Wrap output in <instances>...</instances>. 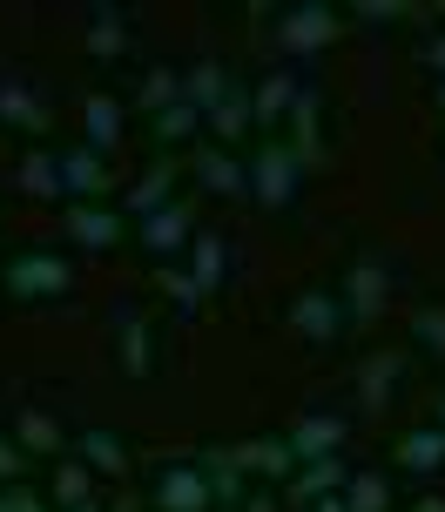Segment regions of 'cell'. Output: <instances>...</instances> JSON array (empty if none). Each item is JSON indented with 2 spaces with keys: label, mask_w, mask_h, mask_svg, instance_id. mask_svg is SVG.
<instances>
[{
  "label": "cell",
  "mask_w": 445,
  "mask_h": 512,
  "mask_svg": "<svg viewBox=\"0 0 445 512\" xmlns=\"http://www.w3.org/2000/svg\"><path fill=\"white\" fill-rule=\"evenodd\" d=\"M277 54L284 61H317V54H331L338 48V34H344V14L331 7V0H297V7H284L277 14Z\"/></svg>",
  "instance_id": "6da1fadb"
},
{
  "label": "cell",
  "mask_w": 445,
  "mask_h": 512,
  "mask_svg": "<svg viewBox=\"0 0 445 512\" xmlns=\"http://www.w3.org/2000/svg\"><path fill=\"white\" fill-rule=\"evenodd\" d=\"M297 182H304V162H297V149H290L284 135H263L257 155H250V203L277 216V209L297 203Z\"/></svg>",
  "instance_id": "7a4b0ae2"
},
{
  "label": "cell",
  "mask_w": 445,
  "mask_h": 512,
  "mask_svg": "<svg viewBox=\"0 0 445 512\" xmlns=\"http://www.w3.org/2000/svg\"><path fill=\"white\" fill-rule=\"evenodd\" d=\"M0 290H7L14 304H54V297L75 290V270H68L54 250H21V256L0 263Z\"/></svg>",
  "instance_id": "3957f363"
},
{
  "label": "cell",
  "mask_w": 445,
  "mask_h": 512,
  "mask_svg": "<svg viewBox=\"0 0 445 512\" xmlns=\"http://www.w3.org/2000/svg\"><path fill=\"white\" fill-rule=\"evenodd\" d=\"M392 263L385 256H351V270L338 283V304H344V324H378L392 310Z\"/></svg>",
  "instance_id": "277c9868"
},
{
  "label": "cell",
  "mask_w": 445,
  "mask_h": 512,
  "mask_svg": "<svg viewBox=\"0 0 445 512\" xmlns=\"http://www.w3.org/2000/svg\"><path fill=\"white\" fill-rule=\"evenodd\" d=\"M149 506H156V512H216V492H210V479H203L196 452L156 465V479H149Z\"/></svg>",
  "instance_id": "5b68a950"
},
{
  "label": "cell",
  "mask_w": 445,
  "mask_h": 512,
  "mask_svg": "<svg viewBox=\"0 0 445 512\" xmlns=\"http://www.w3.org/2000/svg\"><path fill=\"white\" fill-rule=\"evenodd\" d=\"M284 324L290 337H304V344H317V351H331L344 337V304H338V290H324V283H311V290H297L284 310Z\"/></svg>",
  "instance_id": "8992f818"
},
{
  "label": "cell",
  "mask_w": 445,
  "mask_h": 512,
  "mask_svg": "<svg viewBox=\"0 0 445 512\" xmlns=\"http://www.w3.org/2000/svg\"><path fill=\"white\" fill-rule=\"evenodd\" d=\"M61 236L102 256V250H115V243L129 236V216H122L115 203H61Z\"/></svg>",
  "instance_id": "52a82bcc"
},
{
  "label": "cell",
  "mask_w": 445,
  "mask_h": 512,
  "mask_svg": "<svg viewBox=\"0 0 445 512\" xmlns=\"http://www.w3.org/2000/svg\"><path fill=\"white\" fill-rule=\"evenodd\" d=\"M48 95L34 88L27 75H14V68H0V128L7 135H48Z\"/></svg>",
  "instance_id": "ba28073f"
},
{
  "label": "cell",
  "mask_w": 445,
  "mask_h": 512,
  "mask_svg": "<svg viewBox=\"0 0 445 512\" xmlns=\"http://www.w3.org/2000/svg\"><path fill=\"white\" fill-rule=\"evenodd\" d=\"M189 236H196V203H169V209H156L149 223H135V243L156 256V263H176V256L189 250Z\"/></svg>",
  "instance_id": "9c48e42d"
},
{
  "label": "cell",
  "mask_w": 445,
  "mask_h": 512,
  "mask_svg": "<svg viewBox=\"0 0 445 512\" xmlns=\"http://www.w3.org/2000/svg\"><path fill=\"white\" fill-rule=\"evenodd\" d=\"M297 95H304V75H290V68H270L263 81H250V128L277 135L290 122V102Z\"/></svg>",
  "instance_id": "30bf717a"
},
{
  "label": "cell",
  "mask_w": 445,
  "mask_h": 512,
  "mask_svg": "<svg viewBox=\"0 0 445 512\" xmlns=\"http://www.w3.org/2000/svg\"><path fill=\"white\" fill-rule=\"evenodd\" d=\"M108 189H115V176H108V155H95L88 142L61 149V196H68V203H102Z\"/></svg>",
  "instance_id": "8fae6325"
},
{
  "label": "cell",
  "mask_w": 445,
  "mask_h": 512,
  "mask_svg": "<svg viewBox=\"0 0 445 512\" xmlns=\"http://www.w3.org/2000/svg\"><path fill=\"white\" fill-rule=\"evenodd\" d=\"M189 169H196V182H203L210 196H223V203H250V162H236L230 149L203 142V149L189 155Z\"/></svg>",
  "instance_id": "7c38bea8"
},
{
  "label": "cell",
  "mask_w": 445,
  "mask_h": 512,
  "mask_svg": "<svg viewBox=\"0 0 445 512\" xmlns=\"http://www.w3.org/2000/svg\"><path fill=\"white\" fill-rule=\"evenodd\" d=\"M284 445H290V459H297V465L331 459V452H344V418H338V411H304V418L284 432Z\"/></svg>",
  "instance_id": "4fadbf2b"
},
{
  "label": "cell",
  "mask_w": 445,
  "mask_h": 512,
  "mask_svg": "<svg viewBox=\"0 0 445 512\" xmlns=\"http://www.w3.org/2000/svg\"><path fill=\"white\" fill-rule=\"evenodd\" d=\"M392 459H398V472H412V479H439L445 472V425H412V432H398Z\"/></svg>",
  "instance_id": "5bb4252c"
},
{
  "label": "cell",
  "mask_w": 445,
  "mask_h": 512,
  "mask_svg": "<svg viewBox=\"0 0 445 512\" xmlns=\"http://www.w3.org/2000/svg\"><path fill=\"white\" fill-rule=\"evenodd\" d=\"M115 337H122V344H115V351H122V378H149V371H156V331H149V317H142V310L135 304H122L115 310Z\"/></svg>",
  "instance_id": "9a60e30c"
},
{
  "label": "cell",
  "mask_w": 445,
  "mask_h": 512,
  "mask_svg": "<svg viewBox=\"0 0 445 512\" xmlns=\"http://www.w3.org/2000/svg\"><path fill=\"white\" fill-rule=\"evenodd\" d=\"M290 149H297V162L304 169H317L324 162V95H317L311 81H304V95L290 102V135H284Z\"/></svg>",
  "instance_id": "2e32d148"
},
{
  "label": "cell",
  "mask_w": 445,
  "mask_h": 512,
  "mask_svg": "<svg viewBox=\"0 0 445 512\" xmlns=\"http://www.w3.org/2000/svg\"><path fill=\"white\" fill-rule=\"evenodd\" d=\"M169 189H176V155H156V162H149V169L129 182L122 216H129V223H149L156 209H169Z\"/></svg>",
  "instance_id": "e0dca14e"
},
{
  "label": "cell",
  "mask_w": 445,
  "mask_h": 512,
  "mask_svg": "<svg viewBox=\"0 0 445 512\" xmlns=\"http://www.w3.org/2000/svg\"><path fill=\"white\" fill-rule=\"evenodd\" d=\"M122 128H129V115L115 95H81V142L95 155H122Z\"/></svg>",
  "instance_id": "ac0fdd59"
},
{
  "label": "cell",
  "mask_w": 445,
  "mask_h": 512,
  "mask_svg": "<svg viewBox=\"0 0 445 512\" xmlns=\"http://www.w3.org/2000/svg\"><path fill=\"white\" fill-rule=\"evenodd\" d=\"M14 189H21L27 203H68V196H61V149H41V142H34V149L14 162Z\"/></svg>",
  "instance_id": "d6986e66"
},
{
  "label": "cell",
  "mask_w": 445,
  "mask_h": 512,
  "mask_svg": "<svg viewBox=\"0 0 445 512\" xmlns=\"http://www.w3.org/2000/svg\"><path fill=\"white\" fill-rule=\"evenodd\" d=\"M398 378H405V351H371V358L358 364V405H365L371 418H385Z\"/></svg>",
  "instance_id": "ffe728a7"
},
{
  "label": "cell",
  "mask_w": 445,
  "mask_h": 512,
  "mask_svg": "<svg viewBox=\"0 0 445 512\" xmlns=\"http://www.w3.org/2000/svg\"><path fill=\"white\" fill-rule=\"evenodd\" d=\"M351 486V459L344 452H331V459H311L290 472V506H311V499H324V492H344Z\"/></svg>",
  "instance_id": "44dd1931"
},
{
  "label": "cell",
  "mask_w": 445,
  "mask_h": 512,
  "mask_svg": "<svg viewBox=\"0 0 445 512\" xmlns=\"http://www.w3.org/2000/svg\"><path fill=\"white\" fill-rule=\"evenodd\" d=\"M75 459L88 465V472H108V479H122V472H129V438L122 432H108V425H88V432L75 438Z\"/></svg>",
  "instance_id": "7402d4cb"
},
{
  "label": "cell",
  "mask_w": 445,
  "mask_h": 512,
  "mask_svg": "<svg viewBox=\"0 0 445 512\" xmlns=\"http://www.w3.org/2000/svg\"><path fill=\"white\" fill-rule=\"evenodd\" d=\"M230 459H236L243 479H250V472H257V479H290V472H297L284 438H243V445H230Z\"/></svg>",
  "instance_id": "603a6c76"
},
{
  "label": "cell",
  "mask_w": 445,
  "mask_h": 512,
  "mask_svg": "<svg viewBox=\"0 0 445 512\" xmlns=\"http://www.w3.org/2000/svg\"><path fill=\"white\" fill-rule=\"evenodd\" d=\"M196 465H203V479H210V492H216V512H243V472H236V459H230V445H203L196 452Z\"/></svg>",
  "instance_id": "cb8c5ba5"
},
{
  "label": "cell",
  "mask_w": 445,
  "mask_h": 512,
  "mask_svg": "<svg viewBox=\"0 0 445 512\" xmlns=\"http://www.w3.org/2000/svg\"><path fill=\"white\" fill-rule=\"evenodd\" d=\"M7 438L21 445L27 459H68V452H61V425H54L41 405H21V411H14V432H7Z\"/></svg>",
  "instance_id": "d4e9b609"
},
{
  "label": "cell",
  "mask_w": 445,
  "mask_h": 512,
  "mask_svg": "<svg viewBox=\"0 0 445 512\" xmlns=\"http://www.w3.org/2000/svg\"><path fill=\"white\" fill-rule=\"evenodd\" d=\"M183 256H189V277H196V290H203V297H216V290H223V277H230V250H223V236L196 230Z\"/></svg>",
  "instance_id": "484cf974"
},
{
  "label": "cell",
  "mask_w": 445,
  "mask_h": 512,
  "mask_svg": "<svg viewBox=\"0 0 445 512\" xmlns=\"http://www.w3.org/2000/svg\"><path fill=\"white\" fill-rule=\"evenodd\" d=\"M210 122V135H216V149H230V142H243L250 135V81H230V95L203 115Z\"/></svg>",
  "instance_id": "4316f807"
},
{
  "label": "cell",
  "mask_w": 445,
  "mask_h": 512,
  "mask_svg": "<svg viewBox=\"0 0 445 512\" xmlns=\"http://www.w3.org/2000/svg\"><path fill=\"white\" fill-rule=\"evenodd\" d=\"M230 68H223V61H196V68H183V102L196 108V115H210L216 102H223V95H230Z\"/></svg>",
  "instance_id": "83f0119b"
},
{
  "label": "cell",
  "mask_w": 445,
  "mask_h": 512,
  "mask_svg": "<svg viewBox=\"0 0 445 512\" xmlns=\"http://www.w3.org/2000/svg\"><path fill=\"white\" fill-rule=\"evenodd\" d=\"M129 54V21L115 14V7H95V21H88V61H122Z\"/></svg>",
  "instance_id": "f1b7e54d"
},
{
  "label": "cell",
  "mask_w": 445,
  "mask_h": 512,
  "mask_svg": "<svg viewBox=\"0 0 445 512\" xmlns=\"http://www.w3.org/2000/svg\"><path fill=\"white\" fill-rule=\"evenodd\" d=\"M176 102H183V75H176V68H149V75H142V88H135V108L156 122L162 108H176Z\"/></svg>",
  "instance_id": "f546056e"
},
{
  "label": "cell",
  "mask_w": 445,
  "mask_h": 512,
  "mask_svg": "<svg viewBox=\"0 0 445 512\" xmlns=\"http://www.w3.org/2000/svg\"><path fill=\"white\" fill-rule=\"evenodd\" d=\"M344 512H392V479H385V472H351Z\"/></svg>",
  "instance_id": "4dcf8cb0"
},
{
  "label": "cell",
  "mask_w": 445,
  "mask_h": 512,
  "mask_svg": "<svg viewBox=\"0 0 445 512\" xmlns=\"http://www.w3.org/2000/svg\"><path fill=\"white\" fill-rule=\"evenodd\" d=\"M88 486H95V472H88V465L68 452V459L54 465V486H48V492H54V506L68 512V506H88Z\"/></svg>",
  "instance_id": "1f68e13d"
},
{
  "label": "cell",
  "mask_w": 445,
  "mask_h": 512,
  "mask_svg": "<svg viewBox=\"0 0 445 512\" xmlns=\"http://www.w3.org/2000/svg\"><path fill=\"white\" fill-rule=\"evenodd\" d=\"M196 128H203V115L189 102H176V108H162L156 115V149L169 155V149H183V142H196Z\"/></svg>",
  "instance_id": "d6a6232c"
},
{
  "label": "cell",
  "mask_w": 445,
  "mask_h": 512,
  "mask_svg": "<svg viewBox=\"0 0 445 512\" xmlns=\"http://www.w3.org/2000/svg\"><path fill=\"white\" fill-rule=\"evenodd\" d=\"M156 290L183 310V317H196V310H203V290H196V277H189L183 263H156Z\"/></svg>",
  "instance_id": "836d02e7"
},
{
  "label": "cell",
  "mask_w": 445,
  "mask_h": 512,
  "mask_svg": "<svg viewBox=\"0 0 445 512\" xmlns=\"http://www.w3.org/2000/svg\"><path fill=\"white\" fill-rule=\"evenodd\" d=\"M412 344L445 364V304H419L412 310Z\"/></svg>",
  "instance_id": "e575fe53"
},
{
  "label": "cell",
  "mask_w": 445,
  "mask_h": 512,
  "mask_svg": "<svg viewBox=\"0 0 445 512\" xmlns=\"http://www.w3.org/2000/svg\"><path fill=\"white\" fill-rule=\"evenodd\" d=\"M351 14H358V21H419L425 7H412V0H358Z\"/></svg>",
  "instance_id": "d590c367"
},
{
  "label": "cell",
  "mask_w": 445,
  "mask_h": 512,
  "mask_svg": "<svg viewBox=\"0 0 445 512\" xmlns=\"http://www.w3.org/2000/svg\"><path fill=\"white\" fill-rule=\"evenodd\" d=\"M21 479H27V452L0 432V486H21Z\"/></svg>",
  "instance_id": "8d00e7d4"
},
{
  "label": "cell",
  "mask_w": 445,
  "mask_h": 512,
  "mask_svg": "<svg viewBox=\"0 0 445 512\" xmlns=\"http://www.w3.org/2000/svg\"><path fill=\"white\" fill-rule=\"evenodd\" d=\"M0 512H48L27 486H0Z\"/></svg>",
  "instance_id": "74e56055"
},
{
  "label": "cell",
  "mask_w": 445,
  "mask_h": 512,
  "mask_svg": "<svg viewBox=\"0 0 445 512\" xmlns=\"http://www.w3.org/2000/svg\"><path fill=\"white\" fill-rule=\"evenodd\" d=\"M419 61H425V68H432V75L445 81V34H432V41H425V48H419Z\"/></svg>",
  "instance_id": "f35d334b"
},
{
  "label": "cell",
  "mask_w": 445,
  "mask_h": 512,
  "mask_svg": "<svg viewBox=\"0 0 445 512\" xmlns=\"http://www.w3.org/2000/svg\"><path fill=\"white\" fill-rule=\"evenodd\" d=\"M304 512H344V492H324V499H311Z\"/></svg>",
  "instance_id": "ab89813d"
},
{
  "label": "cell",
  "mask_w": 445,
  "mask_h": 512,
  "mask_svg": "<svg viewBox=\"0 0 445 512\" xmlns=\"http://www.w3.org/2000/svg\"><path fill=\"white\" fill-rule=\"evenodd\" d=\"M243 512H277V499H270V492H257V499H243Z\"/></svg>",
  "instance_id": "60d3db41"
},
{
  "label": "cell",
  "mask_w": 445,
  "mask_h": 512,
  "mask_svg": "<svg viewBox=\"0 0 445 512\" xmlns=\"http://www.w3.org/2000/svg\"><path fill=\"white\" fill-rule=\"evenodd\" d=\"M412 512H445V499H439V492H432V499H419V506H412Z\"/></svg>",
  "instance_id": "b9f144b4"
},
{
  "label": "cell",
  "mask_w": 445,
  "mask_h": 512,
  "mask_svg": "<svg viewBox=\"0 0 445 512\" xmlns=\"http://www.w3.org/2000/svg\"><path fill=\"white\" fill-rule=\"evenodd\" d=\"M68 512H102V506H95V499H88V506H68Z\"/></svg>",
  "instance_id": "7bdbcfd3"
},
{
  "label": "cell",
  "mask_w": 445,
  "mask_h": 512,
  "mask_svg": "<svg viewBox=\"0 0 445 512\" xmlns=\"http://www.w3.org/2000/svg\"><path fill=\"white\" fill-rule=\"evenodd\" d=\"M432 425H445V398H439V418H432Z\"/></svg>",
  "instance_id": "ee69618b"
},
{
  "label": "cell",
  "mask_w": 445,
  "mask_h": 512,
  "mask_svg": "<svg viewBox=\"0 0 445 512\" xmlns=\"http://www.w3.org/2000/svg\"><path fill=\"white\" fill-rule=\"evenodd\" d=\"M439 108H445V81H439Z\"/></svg>",
  "instance_id": "f6af8a7d"
},
{
  "label": "cell",
  "mask_w": 445,
  "mask_h": 512,
  "mask_svg": "<svg viewBox=\"0 0 445 512\" xmlns=\"http://www.w3.org/2000/svg\"><path fill=\"white\" fill-rule=\"evenodd\" d=\"M115 512H135V506H115Z\"/></svg>",
  "instance_id": "bcb514c9"
}]
</instances>
